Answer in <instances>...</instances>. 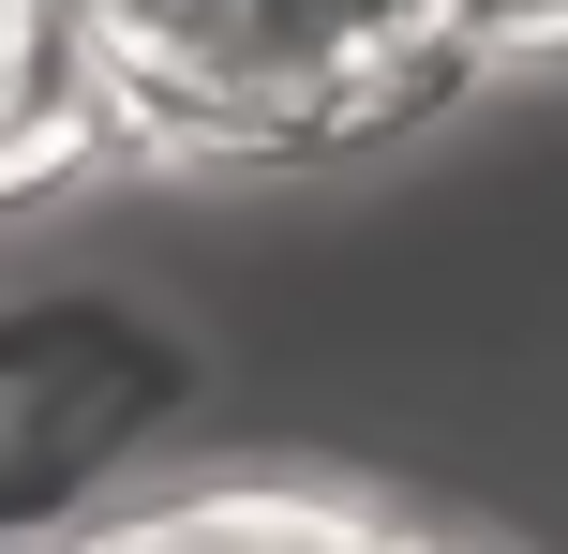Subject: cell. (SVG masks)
Returning <instances> with one entry per match:
<instances>
[{
  "mask_svg": "<svg viewBox=\"0 0 568 554\" xmlns=\"http://www.w3.org/2000/svg\"><path fill=\"white\" fill-rule=\"evenodd\" d=\"M105 540H135V554H270V540H300V554H374V540H404V510L300 495V480H210V495H150V510H120Z\"/></svg>",
  "mask_w": 568,
  "mask_h": 554,
  "instance_id": "cell-4",
  "label": "cell"
},
{
  "mask_svg": "<svg viewBox=\"0 0 568 554\" xmlns=\"http://www.w3.org/2000/svg\"><path fill=\"white\" fill-rule=\"evenodd\" d=\"M105 150V90H90V16L75 0H0V195H45Z\"/></svg>",
  "mask_w": 568,
  "mask_h": 554,
  "instance_id": "cell-3",
  "label": "cell"
},
{
  "mask_svg": "<svg viewBox=\"0 0 568 554\" xmlns=\"http://www.w3.org/2000/svg\"><path fill=\"white\" fill-rule=\"evenodd\" d=\"M180 405H195V345L165 315H135V300L0 315V540L75 525Z\"/></svg>",
  "mask_w": 568,
  "mask_h": 554,
  "instance_id": "cell-2",
  "label": "cell"
},
{
  "mask_svg": "<svg viewBox=\"0 0 568 554\" xmlns=\"http://www.w3.org/2000/svg\"><path fill=\"white\" fill-rule=\"evenodd\" d=\"M105 150H359L479 75L464 0H75Z\"/></svg>",
  "mask_w": 568,
  "mask_h": 554,
  "instance_id": "cell-1",
  "label": "cell"
},
{
  "mask_svg": "<svg viewBox=\"0 0 568 554\" xmlns=\"http://www.w3.org/2000/svg\"><path fill=\"white\" fill-rule=\"evenodd\" d=\"M479 60H524V46H568V0H464Z\"/></svg>",
  "mask_w": 568,
  "mask_h": 554,
  "instance_id": "cell-5",
  "label": "cell"
}]
</instances>
